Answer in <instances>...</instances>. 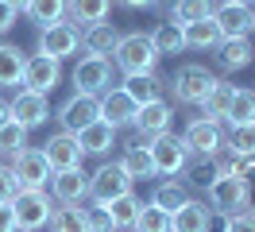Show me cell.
I'll list each match as a JSON object with an SVG mask.
<instances>
[{
  "label": "cell",
  "instance_id": "cell-1",
  "mask_svg": "<svg viewBox=\"0 0 255 232\" xmlns=\"http://www.w3.org/2000/svg\"><path fill=\"white\" fill-rule=\"evenodd\" d=\"M112 62H116L120 74H155L159 50H155V43H151V35L128 31V35H120V43H116V50H112Z\"/></svg>",
  "mask_w": 255,
  "mask_h": 232
},
{
  "label": "cell",
  "instance_id": "cell-2",
  "mask_svg": "<svg viewBox=\"0 0 255 232\" xmlns=\"http://www.w3.org/2000/svg\"><path fill=\"white\" fill-rule=\"evenodd\" d=\"M205 205L213 213L221 217H232V213H244V209H255L252 205V182H244V178H232V174H217L205 190Z\"/></svg>",
  "mask_w": 255,
  "mask_h": 232
},
{
  "label": "cell",
  "instance_id": "cell-3",
  "mask_svg": "<svg viewBox=\"0 0 255 232\" xmlns=\"http://www.w3.org/2000/svg\"><path fill=\"white\" fill-rule=\"evenodd\" d=\"M221 77L213 74L209 66H201V62H186V66H178L174 77L166 81V89H174V101L178 105H201L205 101V93L217 85Z\"/></svg>",
  "mask_w": 255,
  "mask_h": 232
},
{
  "label": "cell",
  "instance_id": "cell-4",
  "mask_svg": "<svg viewBox=\"0 0 255 232\" xmlns=\"http://www.w3.org/2000/svg\"><path fill=\"white\" fill-rule=\"evenodd\" d=\"M147 151H151V163H155V174L159 178H178L186 163H190V151H186V143L182 136L174 132H159V136L147 139Z\"/></svg>",
  "mask_w": 255,
  "mask_h": 232
},
{
  "label": "cell",
  "instance_id": "cell-5",
  "mask_svg": "<svg viewBox=\"0 0 255 232\" xmlns=\"http://www.w3.org/2000/svg\"><path fill=\"white\" fill-rule=\"evenodd\" d=\"M16 213V232H39L50 221V194L47 190H16V198L8 201Z\"/></svg>",
  "mask_w": 255,
  "mask_h": 232
},
{
  "label": "cell",
  "instance_id": "cell-6",
  "mask_svg": "<svg viewBox=\"0 0 255 232\" xmlns=\"http://www.w3.org/2000/svg\"><path fill=\"white\" fill-rule=\"evenodd\" d=\"M78 50H81V27L78 23L58 19V23L39 27V50H35V54H47V58L62 62V58H70V54H78Z\"/></svg>",
  "mask_w": 255,
  "mask_h": 232
},
{
  "label": "cell",
  "instance_id": "cell-7",
  "mask_svg": "<svg viewBox=\"0 0 255 232\" xmlns=\"http://www.w3.org/2000/svg\"><path fill=\"white\" fill-rule=\"evenodd\" d=\"M12 178L16 190H47L50 186V163L39 147H23L19 155H12Z\"/></svg>",
  "mask_w": 255,
  "mask_h": 232
},
{
  "label": "cell",
  "instance_id": "cell-8",
  "mask_svg": "<svg viewBox=\"0 0 255 232\" xmlns=\"http://www.w3.org/2000/svg\"><path fill=\"white\" fill-rule=\"evenodd\" d=\"M124 194H131V178H128V170L120 167V159L116 163H101V167L89 174V198L97 201V205H109L112 198H124Z\"/></svg>",
  "mask_w": 255,
  "mask_h": 232
},
{
  "label": "cell",
  "instance_id": "cell-9",
  "mask_svg": "<svg viewBox=\"0 0 255 232\" xmlns=\"http://www.w3.org/2000/svg\"><path fill=\"white\" fill-rule=\"evenodd\" d=\"M182 143H186V151L197 155V159H213V155H221V147H224L221 120H205V116L190 120V124H186V132H182Z\"/></svg>",
  "mask_w": 255,
  "mask_h": 232
},
{
  "label": "cell",
  "instance_id": "cell-10",
  "mask_svg": "<svg viewBox=\"0 0 255 232\" xmlns=\"http://www.w3.org/2000/svg\"><path fill=\"white\" fill-rule=\"evenodd\" d=\"M54 120L62 124V132L78 136L81 128H89L93 120H101V97H93V93H74V97H66L62 105H58V116H54Z\"/></svg>",
  "mask_w": 255,
  "mask_h": 232
},
{
  "label": "cell",
  "instance_id": "cell-11",
  "mask_svg": "<svg viewBox=\"0 0 255 232\" xmlns=\"http://www.w3.org/2000/svg\"><path fill=\"white\" fill-rule=\"evenodd\" d=\"M74 89L78 93H93L101 97L105 89H112V58H93V54H85V58L74 66Z\"/></svg>",
  "mask_w": 255,
  "mask_h": 232
},
{
  "label": "cell",
  "instance_id": "cell-12",
  "mask_svg": "<svg viewBox=\"0 0 255 232\" xmlns=\"http://www.w3.org/2000/svg\"><path fill=\"white\" fill-rule=\"evenodd\" d=\"M62 81V62H54L47 58V54H27V62H23V89H31V93H54V85Z\"/></svg>",
  "mask_w": 255,
  "mask_h": 232
},
{
  "label": "cell",
  "instance_id": "cell-13",
  "mask_svg": "<svg viewBox=\"0 0 255 232\" xmlns=\"http://www.w3.org/2000/svg\"><path fill=\"white\" fill-rule=\"evenodd\" d=\"M50 194L58 205H81L89 198V174L81 167H70V170H50Z\"/></svg>",
  "mask_w": 255,
  "mask_h": 232
},
{
  "label": "cell",
  "instance_id": "cell-14",
  "mask_svg": "<svg viewBox=\"0 0 255 232\" xmlns=\"http://www.w3.org/2000/svg\"><path fill=\"white\" fill-rule=\"evenodd\" d=\"M8 108H12V120L23 124L27 132L31 128H43V124L50 120V105L43 93H31V89H19L12 101H8Z\"/></svg>",
  "mask_w": 255,
  "mask_h": 232
},
{
  "label": "cell",
  "instance_id": "cell-15",
  "mask_svg": "<svg viewBox=\"0 0 255 232\" xmlns=\"http://www.w3.org/2000/svg\"><path fill=\"white\" fill-rule=\"evenodd\" d=\"M170 120H174V108L166 105V101H147V105L135 108V120H131V128L139 132V139H151L159 136V132H170Z\"/></svg>",
  "mask_w": 255,
  "mask_h": 232
},
{
  "label": "cell",
  "instance_id": "cell-16",
  "mask_svg": "<svg viewBox=\"0 0 255 232\" xmlns=\"http://www.w3.org/2000/svg\"><path fill=\"white\" fill-rule=\"evenodd\" d=\"M39 151L47 155L50 170H70V167H81V159H85V151L78 147V139L70 136V132H58V136H50Z\"/></svg>",
  "mask_w": 255,
  "mask_h": 232
},
{
  "label": "cell",
  "instance_id": "cell-17",
  "mask_svg": "<svg viewBox=\"0 0 255 232\" xmlns=\"http://www.w3.org/2000/svg\"><path fill=\"white\" fill-rule=\"evenodd\" d=\"M213 23L221 27V39H248L252 35V8L244 4H217Z\"/></svg>",
  "mask_w": 255,
  "mask_h": 232
},
{
  "label": "cell",
  "instance_id": "cell-18",
  "mask_svg": "<svg viewBox=\"0 0 255 232\" xmlns=\"http://www.w3.org/2000/svg\"><path fill=\"white\" fill-rule=\"evenodd\" d=\"M209 225H213V209L197 198H190L170 213V232H209Z\"/></svg>",
  "mask_w": 255,
  "mask_h": 232
},
{
  "label": "cell",
  "instance_id": "cell-19",
  "mask_svg": "<svg viewBox=\"0 0 255 232\" xmlns=\"http://www.w3.org/2000/svg\"><path fill=\"white\" fill-rule=\"evenodd\" d=\"M135 108H139V105H135L124 89H105V93H101V120H109L116 132L135 120Z\"/></svg>",
  "mask_w": 255,
  "mask_h": 232
},
{
  "label": "cell",
  "instance_id": "cell-20",
  "mask_svg": "<svg viewBox=\"0 0 255 232\" xmlns=\"http://www.w3.org/2000/svg\"><path fill=\"white\" fill-rule=\"evenodd\" d=\"M116 43H120V27L109 23V19L81 31V46H85V54H93V58H112Z\"/></svg>",
  "mask_w": 255,
  "mask_h": 232
},
{
  "label": "cell",
  "instance_id": "cell-21",
  "mask_svg": "<svg viewBox=\"0 0 255 232\" xmlns=\"http://www.w3.org/2000/svg\"><path fill=\"white\" fill-rule=\"evenodd\" d=\"M74 139H78V147L85 155H109L112 143H116V128H112L109 120H93L89 128H81Z\"/></svg>",
  "mask_w": 255,
  "mask_h": 232
},
{
  "label": "cell",
  "instance_id": "cell-22",
  "mask_svg": "<svg viewBox=\"0 0 255 232\" xmlns=\"http://www.w3.org/2000/svg\"><path fill=\"white\" fill-rule=\"evenodd\" d=\"M112 15V0H66V19L70 23H85V27H93V23H105Z\"/></svg>",
  "mask_w": 255,
  "mask_h": 232
},
{
  "label": "cell",
  "instance_id": "cell-23",
  "mask_svg": "<svg viewBox=\"0 0 255 232\" xmlns=\"http://www.w3.org/2000/svg\"><path fill=\"white\" fill-rule=\"evenodd\" d=\"M120 89L135 101V105H147V101H162V89L166 81L159 74H124V85Z\"/></svg>",
  "mask_w": 255,
  "mask_h": 232
},
{
  "label": "cell",
  "instance_id": "cell-24",
  "mask_svg": "<svg viewBox=\"0 0 255 232\" xmlns=\"http://www.w3.org/2000/svg\"><path fill=\"white\" fill-rule=\"evenodd\" d=\"M120 167L128 170V178H131V182H139V178H155V163H151V151H147L143 139H131V143H124Z\"/></svg>",
  "mask_w": 255,
  "mask_h": 232
},
{
  "label": "cell",
  "instance_id": "cell-25",
  "mask_svg": "<svg viewBox=\"0 0 255 232\" xmlns=\"http://www.w3.org/2000/svg\"><path fill=\"white\" fill-rule=\"evenodd\" d=\"M217 62H221V70H248V66L255 62L252 39H221V46H217Z\"/></svg>",
  "mask_w": 255,
  "mask_h": 232
},
{
  "label": "cell",
  "instance_id": "cell-26",
  "mask_svg": "<svg viewBox=\"0 0 255 232\" xmlns=\"http://www.w3.org/2000/svg\"><path fill=\"white\" fill-rule=\"evenodd\" d=\"M23 62H27L23 46L0 43V85H4V89H16L19 81H23Z\"/></svg>",
  "mask_w": 255,
  "mask_h": 232
},
{
  "label": "cell",
  "instance_id": "cell-27",
  "mask_svg": "<svg viewBox=\"0 0 255 232\" xmlns=\"http://www.w3.org/2000/svg\"><path fill=\"white\" fill-rule=\"evenodd\" d=\"M151 43L159 50V58L162 54H182V50H186V31H182L178 19H162V23H155V31H151Z\"/></svg>",
  "mask_w": 255,
  "mask_h": 232
},
{
  "label": "cell",
  "instance_id": "cell-28",
  "mask_svg": "<svg viewBox=\"0 0 255 232\" xmlns=\"http://www.w3.org/2000/svg\"><path fill=\"white\" fill-rule=\"evenodd\" d=\"M186 50H217L221 46V27L209 19H197V23H186Z\"/></svg>",
  "mask_w": 255,
  "mask_h": 232
},
{
  "label": "cell",
  "instance_id": "cell-29",
  "mask_svg": "<svg viewBox=\"0 0 255 232\" xmlns=\"http://www.w3.org/2000/svg\"><path fill=\"white\" fill-rule=\"evenodd\" d=\"M213 159H217V170H221V174H232V178L255 182V155H240V151L221 147V155H213Z\"/></svg>",
  "mask_w": 255,
  "mask_h": 232
},
{
  "label": "cell",
  "instance_id": "cell-30",
  "mask_svg": "<svg viewBox=\"0 0 255 232\" xmlns=\"http://www.w3.org/2000/svg\"><path fill=\"white\" fill-rule=\"evenodd\" d=\"M190 201V186L178 182V178H166V182L155 186V194H151V205H159V209H166V213H174L178 205H186Z\"/></svg>",
  "mask_w": 255,
  "mask_h": 232
},
{
  "label": "cell",
  "instance_id": "cell-31",
  "mask_svg": "<svg viewBox=\"0 0 255 232\" xmlns=\"http://www.w3.org/2000/svg\"><path fill=\"white\" fill-rule=\"evenodd\" d=\"M50 232H93L89 229V221H85V209L78 205H58V209H50Z\"/></svg>",
  "mask_w": 255,
  "mask_h": 232
},
{
  "label": "cell",
  "instance_id": "cell-32",
  "mask_svg": "<svg viewBox=\"0 0 255 232\" xmlns=\"http://www.w3.org/2000/svg\"><path fill=\"white\" fill-rule=\"evenodd\" d=\"M232 89L236 85H228V81H217L213 89L205 93V101H201V116L205 120H224V112H228V101H232Z\"/></svg>",
  "mask_w": 255,
  "mask_h": 232
},
{
  "label": "cell",
  "instance_id": "cell-33",
  "mask_svg": "<svg viewBox=\"0 0 255 232\" xmlns=\"http://www.w3.org/2000/svg\"><path fill=\"white\" fill-rule=\"evenodd\" d=\"M224 120L228 124H255V89H232Z\"/></svg>",
  "mask_w": 255,
  "mask_h": 232
},
{
  "label": "cell",
  "instance_id": "cell-34",
  "mask_svg": "<svg viewBox=\"0 0 255 232\" xmlns=\"http://www.w3.org/2000/svg\"><path fill=\"white\" fill-rule=\"evenodd\" d=\"M131 232H170V213L147 201V205H139V213L131 221Z\"/></svg>",
  "mask_w": 255,
  "mask_h": 232
},
{
  "label": "cell",
  "instance_id": "cell-35",
  "mask_svg": "<svg viewBox=\"0 0 255 232\" xmlns=\"http://www.w3.org/2000/svg\"><path fill=\"white\" fill-rule=\"evenodd\" d=\"M139 205L143 201L135 198V194H124V198H112L105 209H109L112 217V229H131V221H135V213H139Z\"/></svg>",
  "mask_w": 255,
  "mask_h": 232
},
{
  "label": "cell",
  "instance_id": "cell-36",
  "mask_svg": "<svg viewBox=\"0 0 255 232\" xmlns=\"http://www.w3.org/2000/svg\"><path fill=\"white\" fill-rule=\"evenodd\" d=\"M23 15H27L31 23H39V27L58 23V19H66V0H31Z\"/></svg>",
  "mask_w": 255,
  "mask_h": 232
},
{
  "label": "cell",
  "instance_id": "cell-37",
  "mask_svg": "<svg viewBox=\"0 0 255 232\" xmlns=\"http://www.w3.org/2000/svg\"><path fill=\"white\" fill-rule=\"evenodd\" d=\"M186 186H193V190H209V182L221 174L217 170V159H193V163H186Z\"/></svg>",
  "mask_w": 255,
  "mask_h": 232
},
{
  "label": "cell",
  "instance_id": "cell-38",
  "mask_svg": "<svg viewBox=\"0 0 255 232\" xmlns=\"http://www.w3.org/2000/svg\"><path fill=\"white\" fill-rule=\"evenodd\" d=\"M224 147L240 155H255V124H228Z\"/></svg>",
  "mask_w": 255,
  "mask_h": 232
},
{
  "label": "cell",
  "instance_id": "cell-39",
  "mask_svg": "<svg viewBox=\"0 0 255 232\" xmlns=\"http://www.w3.org/2000/svg\"><path fill=\"white\" fill-rule=\"evenodd\" d=\"M213 8H217L213 0H178V8H174V15H170V19H178V23L186 27V23L209 19V15H213Z\"/></svg>",
  "mask_w": 255,
  "mask_h": 232
},
{
  "label": "cell",
  "instance_id": "cell-40",
  "mask_svg": "<svg viewBox=\"0 0 255 232\" xmlns=\"http://www.w3.org/2000/svg\"><path fill=\"white\" fill-rule=\"evenodd\" d=\"M27 147V128L16 120H8L4 128H0V155H19Z\"/></svg>",
  "mask_w": 255,
  "mask_h": 232
},
{
  "label": "cell",
  "instance_id": "cell-41",
  "mask_svg": "<svg viewBox=\"0 0 255 232\" xmlns=\"http://www.w3.org/2000/svg\"><path fill=\"white\" fill-rule=\"evenodd\" d=\"M85 221H89V229L93 232H112V217H109V209H105V205H89V209H85Z\"/></svg>",
  "mask_w": 255,
  "mask_h": 232
},
{
  "label": "cell",
  "instance_id": "cell-42",
  "mask_svg": "<svg viewBox=\"0 0 255 232\" xmlns=\"http://www.w3.org/2000/svg\"><path fill=\"white\" fill-rule=\"evenodd\" d=\"M224 232H255V209H244V213L224 217Z\"/></svg>",
  "mask_w": 255,
  "mask_h": 232
},
{
  "label": "cell",
  "instance_id": "cell-43",
  "mask_svg": "<svg viewBox=\"0 0 255 232\" xmlns=\"http://www.w3.org/2000/svg\"><path fill=\"white\" fill-rule=\"evenodd\" d=\"M12 198H16V178L8 167H0V201H12Z\"/></svg>",
  "mask_w": 255,
  "mask_h": 232
},
{
  "label": "cell",
  "instance_id": "cell-44",
  "mask_svg": "<svg viewBox=\"0 0 255 232\" xmlns=\"http://www.w3.org/2000/svg\"><path fill=\"white\" fill-rule=\"evenodd\" d=\"M16 19H19V12H16V8H8V4L0 0V35H8V31L16 27Z\"/></svg>",
  "mask_w": 255,
  "mask_h": 232
},
{
  "label": "cell",
  "instance_id": "cell-45",
  "mask_svg": "<svg viewBox=\"0 0 255 232\" xmlns=\"http://www.w3.org/2000/svg\"><path fill=\"white\" fill-rule=\"evenodd\" d=\"M0 232H16V213L8 201H0Z\"/></svg>",
  "mask_w": 255,
  "mask_h": 232
},
{
  "label": "cell",
  "instance_id": "cell-46",
  "mask_svg": "<svg viewBox=\"0 0 255 232\" xmlns=\"http://www.w3.org/2000/svg\"><path fill=\"white\" fill-rule=\"evenodd\" d=\"M151 8H155V12H162L166 19H170V15H174V8H178V0H151Z\"/></svg>",
  "mask_w": 255,
  "mask_h": 232
},
{
  "label": "cell",
  "instance_id": "cell-47",
  "mask_svg": "<svg viewBox=\"0 0 255 232\" xmlns=\"http://www.w3.org/2000/svg\"><path fill=\"white\" fill-rule=\"evenodd\" d=\"M120 8H128V12H139V8H151V0H116Z\"/></svg>",
  "mask_w": 255,
  "mask_h": 232
},
{
  "label": "cell",
  "instance_id": "cell-48",
  "mask_svg": "<svg viewBox=\"0 0 255 232\" xmlns=\"http://www.w3.org/2000/svg\"><path fill=\"white\" fill-rule=\"evenodd\" d=\"M12 120V108H8V101H0V128Z\"/></svg>",
  "mask_w": 255,
  "mask_h": 232
},
{
  "label": "cell",
  "instance_id": "cell-49",
  "mask_svg": "<svg viewBox=\"0 0 255 232\" xmlns=\"http://www.w3.org/2000/svg\"><path fill=\"white\" fill-rule=\"evenodd\" d=\"M4 4H8V8H16V12H27V4H31V0H4Z\"/></svg>",
  "mask_w": 255,
  "mask_h": 232
},
{
  "label": "cell",
  "instance_id": "cell-50",
  "mask_svg": "<svg viewBox=\"0 0 255 232\" xmlns=\"http://www.w3.org/2000/svg\"><path fill=\"white\" fill-rule=\"evenodd\" d=\"M224 4H244V8H252L255 0H224Z\"/></svg>",
  "mask_w": 255,
  "mask_h": 232
},
{
  "label": "cell",
  "instance_id": "cell-51",
  "mask_svg": "<svg viewBox=\"0 0 255 232\" xmlns=\"http://www.w3.org/2000/svg\"><path fill=\"white\" fill-rule=\"evenodd\" d=\"M252 31H255V8H252Z\"/></svg>",
  "mask_w": 255,
  "mask_h": 232
},
{
  "label": "cell",
  "instance_id": "cell-52",
  "mask_svg": "<svg viewBox=\"0 0 255 232\" xmlns=\"http://www.w3.org/2000/svg\"><path fill=\"white\" fill-rule=\"evenodd\" d=\"M112 232H128V229H112Z\"/></svg>",
  "mask_w": 255,
  "mask_h": 232
}]
</instances>
